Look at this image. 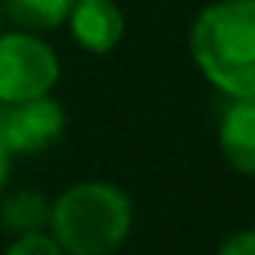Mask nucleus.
<instances>
[{
  "label": "nucleus",
  "mask_w": 255,
  "mask_h": 255,
  "mask_svg": "<svg viewBox=\"0 0 255 255\" xmlns=\"http://www.w3.org/2000/svg\"><path fill=\"white\" fill-rule=\"evenodd\" d=\"M59 82V56L39 33L0 30V102L49 95Z\"/></svg>",
  "instance_id": "3"
},
{
  "label": "nucleus",
  "mask_w": 255,
  "mask_h": 255,
  "mask_svg": "<svg viewBox=\"0 0 255 255\" xmlns=\"http://www.w3.org/2000/svg\"><path fill=\"white\" fill-rule=\"evenodd\" d=\"M219 150L233 170L255 177V98H233L219 118Z\"/></svg>",
  "instance_id": "6"
},
{
  "label": "nucleus",
  "mask_w": 255,
  "mask_h": 255,
  "mask_svg": "<svg viewBox=\"0 0 255 255\" xmlns=\"http://www.w3.org/2000/svg\"><path fill=\"white\" fill-rule=\"evenodd\" d=\"M3 255H66V252H62V246L43 229V233L13 236V242L3 249Z\"/></svg>",
  "instance_id": "9"
},
{
  "label": "nucleus",
  "mask_w": 255,
  "mask_h": 255,
  "mask_svg": "<svg viewBox=\"0 0 255 255\" xmlns=\"http://www.w3.org/2000/svg\"><path fill=\"white\" fill-rule=\"evenodd\" d=\"M66 131V108L53 95L26 102H0V147L13 157H33L49 150Z\"/></svg>",
  "instance_id": "4"
},
{
  "label": "nucleus",
  "mask_w": 255,
  "mask_h": 255,
  "mask_svg": "<svg viewBox=\"0 0 255 255\" xmlns=\"http://www.w3.org/2000/svg\"><path fill=\"white\" fill-rule=\"evenodd\" d=\"M0 23H3V10H0Z\"/></svg>",
  "instance_id": "12"
},
{
  "label": "nucleus",
  "mask_w": 255,
  "mask_h": 255,
  "mask_svg": "<svg viewBox=\"0 0 255 255\" xmlns=\"http://www.w3.org/2000/svg\"><path fill=\"white\" fill-rule=\"evenodd\" d=\"M134 226L131 196L108 180H82L49 206V236L66 255H112Z\"/></svg>",
  "instance_id": "2"
},
{
  "label": "nucleus",
  "mask_w": 255,
  "mask_h": 255,
  "mask_svg": "<svg viewBox=\"0 0 255 255\" xmlns=\"http://www.w3.org/2000/svg\"><path fill=\"white\" fill-rule=\"evenodd\" d=\"M10 170H13V154H10L7 147H0V193H3L7 183H10Z\"/></svg>",
  "instance_id": "11"
},
{
  "label": "nucleus",
  "mask_w": 255,
  "mask_h": 255,
  "mask_svg": "<svg viewBox=\"0 0 255 255\" xmlns=\"http://www.w3.org/2000/svg\"><path fill=\"white\" fill-rule=\"evenodd\" d=\"M75 0H0V10L16 30L49 33L69 20Z\"/></svg>",
  "instance_id": "8"
},
{
  "label": "nucleus",
  "mask_w": 255,
  "mask_h": 255,
  "mask_svg": "<svg viewBox=\"0 0 255 255\" xmlns=\"http://www.w3.org/2000/svg\"><path fill=\"white\" fill-rule=\"evenodd\" d=\"M66 23L72 39L92 56L112 53L125 36V13L115 0H75Z\"/></svg>",
  "instance_id": "5"
},
{
  "label": "nucleus",
  "mask_w": 255,
  "mask_h": 255,
  "mask_svg": "<svg viewBox=\"0 0 255 255\" xmlns=\"http://www.w3.org/2000/svg\"><path fill=\"white\" fill-rule=\"evenodd\" d=\"M49 206L53 200L39 187H16L0 193V229L10 236L43 233L49 229Z\"/></svg>",
  "instance_id": "7"
},
{
  "label": "nucleus",
  "mask_w": 255,
  "mask_h": 255,
  "mask_svg": "<svg viewBox=\"0 0 255 255\" xmlns=\"http://www.w3.org/2000/svg\"><path fill=\"white\" fill-rule=\"evenodd\" d=\"M219 255H255V229L233 233L223 246H219Z\"/></svg>",
  "instance_id": "10"
},
{
  "label": "nucleus",
  "mask_w": 255,
  "mask_h": 255,
  "mask_svg": "<svg viewBox=\"0 0 255 255\" xmlns=\"http://www.w3.org/2000/svg\"><path fill=\"white\" fill-rule=\"evenodd\" d=\"M190 56L229 98H255V0H216L193 20Z\"/></svg>",
  "instance_id": "1"
}]
</instances>
